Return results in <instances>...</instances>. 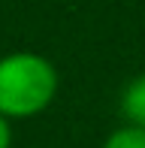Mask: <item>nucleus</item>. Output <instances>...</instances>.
Masks as SVG:
<instances>
[{"label": "nucleus", "mask_w": 145, "mask_h": 148, "mask_svg": "<svg viewBox=\"0 0 145 148\" xmlns=\"http://www.w3.org/2000/svg\"><path fill=\"white\" fill-rule=\"evenodd\" d=\"M57 91L55 66L39 55L18 51L0 60V115L27 118L42 112Z\"/></svg>", "instance_id": "obj_1"}, {"label": "nucleus", "mask_w": 145, "mask_h": 148, "mask_svg": "<svg viewBox=\"0 0 145 148\" xmlns=\"http://www.w3.org/2000/svg\"><path fill=\"white\" fill-rule=\"evenodd\" d=\"M121 109H124V115L133 121V127H142L145 130V76L127 85V91L121 97Z\"/></svg>", "instance_id": "obj_2"}, {"label": "nucleus", "mask_w": 145, "mask_h": 148, "mask_svg": "<svg viewBox=\"0 0 145 148\" xmlns=\"http://www.w3.org/2000/svg\"><path fill=\"white\" fill-rule=\"evenodd\" d=\"M103 148H145V130L142 127H121L106 139Z\"/></svg>", "instance_id": "obj_3"}, {"label": "nucleus", "mask_w": 145, "mask_h": 148, "mask_svg": "<svg viewBox=\"0 0 145 148\" xmlns=\"http://www.w3.org/2000/svg\"><path fill=\"white\" fill-rule=\"evenodd\" d=\"M9 139H12V133H9V124H6V118L0 115V148H9Z\"/></svg>", "instance_id": "obj_4"}]
</instances>
